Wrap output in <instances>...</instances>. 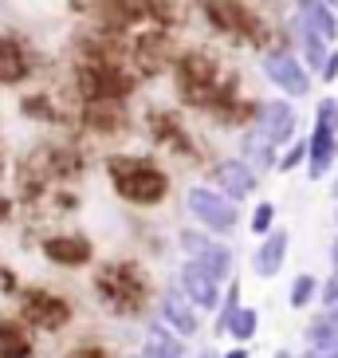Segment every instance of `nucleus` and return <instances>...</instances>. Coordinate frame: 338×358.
Wrapping results in <instances>:
<instances>
[{"label": "nucleus", "mask_w": 338, "mask_h": 358, "mask_svg": "<svg viewBox=\"0 0 338 358\" xmlns=\"http://www.w3.org/2000/svg\"><path fill=\"white\" fill-rule=\"evenodd\" d=\"M275 358H291V355H275Z\"/></svg>", "instance_id": "nucleus-31"}, {"label": "nucleus", "mask_w": 338, "mask_h": 358, "mask_svg": "<svg viewBox=\"0 0 338 358\" xmlns=\"http://www.w3.org/2000/svg\"><path fill=\"white\" fill-rule=\"evenodd\" d=\"M181 284H185V292H189V299L201 311H212V307L221 303V292H216V275L212 272H205L201 264L193 260V264H185V272H181Z\"/></svg>", "instance_id": "nucleus-6"}, {"label": "nucleus", "mask_w": 338, "mask_h": 358, "mask_svg": "<svg viewBox=\"0 0 338 358\" xmlns=\"http://www.w3.org/2000/svg\"><path fill=\"white\" fill-rule=\"evenodd\" d=\"M284 252H287V232H267L264 244H260V252H256V260H252L256 275L272 280V275L284 268Z\"/></svg>", "instance_id": "nucleus-13"}, {"label": "nucleus", "mask_w": 338, "mask_h": 358, "mask_svg": "<svg viewBox=\"0 0 338 358\" xmlns=\"http://www.w3.org/2000/svg\"><path fill=\"white\" fill-rule=\"evenodd\" d=\"M181 91H185V99H193V103H212L216 99V83H212V67L205 64V59H185V67H181Z\"/></svg>", "instance_id": "nucleus-8"}, {"label": "nucleus", "mask_w": 338, "mask_h": 358, "mask_svg": "<svg viewBox=\"0 0 338 358\" xmlns=\"http://www.w3.org/2000/svg\"><path fill=\"white\" fill-rule=\"evenodd\" d=\"M138 358H146V355H138Z\"/></svg>", "instance_id": "nucleus-34"}, {"label": "nucleus", "mask_w": 338, "mask_h": 358, "mask_svg": "<svg viewBox=\"0 0 338 358\" xmlns=\"http://www.w3.org/2000/svg\"><path fill=\"white\" fill-rule=\"evenodd\" d=\"M330 4H338V0H330Z\"/></svg>", "instance_id": "nucleus-33"}, {"label": "nucleus", "mask_w": 338, "mask_h": 358, "mask_svg": "<svg viewBox=\"0 0 338 358\" xmlns=\"http://www.w3.org/2000/svg\"><path fill=\"white\" fill-rule=\"evenodd\" d=\"M24 71H28L24 52L12 40H0V83H12V79H20Z\"/></svg>", "instance_id": "nucleus-17"}, {"label": "nucleus", "mask_w": 338, "mask_h": 358, "mask_svg": "<svg viewBox=\"0 0 338 358\" xmlns=\"http://www.w3.org/2000/svg\"><path fill=\"white\" fill-rule=\"evenodd\" d=\"M311 295H315V280H311V275H299L295 284H291V307L311 303Z\"/></svg>", "instance_id": "nucleus-21"}, {"label": "nucleus", "mask_w": 338, "mask_h": 358, "mask_svg": "<svg viewBox=\"0 0 338 358\" xmlns=\"http://www.w3.org/2000/svg\"><path fill=\"white\" fill-rule=\"evenodd\" d=\"M335 75H338V55H330L327 67H323V79H335Z\"/></svg>", "instance_id": "nucleus-26"}, {"label": "nucleus", "mask_w": 338, "mask_h": 358, "mask_svg": "<svg viewBox=\"0 0 338 358\" xmlns=\"http://www.w3.org/2000/svg\"><path fill=\"white\" fill-rule=\"evenodd\" d=\"M228 331H233L236 338H252L256 335V311L252 307H240L233 315V323H228Z\"/></svg>", "instance_id": "nucleus-20"}, {"label": "nucleus", "mask_w": 338, "mask_h": 358, "mask_svg": "<svg viewBox=\"0 0 338 358\" xmlns=\"http://www.w3.org/2000/svg\"><path fill=\"white\" fill-rule=\"evenodd\" d=\"M205 358H212V355H205Z\"/></svg>", "instance_id": "nucleus-35"}, {"label": "nucleus", "mask_w": 338, "mask_h": 358, "mask_svg": "<svg viewBox=\"0 0 338 358\" xmlns=\"http://www.w3.org/2000/svg\"><path fill=\"white\" fill-rule=\"evenodd\" d=\"M303 154H307V146H299V142H295V150H291V154L284 158V166H279V169H295L299 162H303Z\"/></svg>", "instance_id": "nucleus-25"}, {"label": "nucleus", "mask_w": 338, "mask_h": 358, "mask_svg": "<svg viewBox=\"0 0 338 358\" xmlns=\"http://www.w3.org/2000/svg\"><path fill=\"white\" fill-rule=\"evenodd\" d=\"M209 16L221 24V28H228V32H252V20H248L236 4H228V0H209Z\"/></svg>", "instance_id": "nucleus-16"}, {"label": "nucleus", "mask_w": 338, "mask_h": 358, "mask_svg": "<svg viewBox=\"0 0 338 358\" xmlns=\"http://www.w3.org/2000/svg\"><path fill=\"white\" fill-rule=\"evenodd\" d=\"M110 178H115V189L122 193L134 205H158L169 189V178L161 173L154 162H138V158H110Z\"/></svg>", "instance_id": "nucleus-1"}, {"label": "nucleus", "mask_w": 338, "mask_h": 358, "mask_svg": "<svg viewBox=\"0 0 338 358\" xmlns=\"http://www.w3.org/2000/svg\"><path fill=\"white\" fill-rule=\"evenodd\" d=\"M67 358H106V355H103V350H71Z\"/></svg>", "instance_id": "nucleus-27"}, {"label": "nucleus", "mask_w": 338, "mask_h": 358, "mask_svg": "<svg viewBox=\"0 0 338 358\" xmlns=\"http://www.w3.org/2000/svg\"><path fill=\"white\" fill-rule=\"evenodd\" d=\"M323 299H327L330 307H338V268H335V275L327 280V287H323Z\"/></svg>", "instance_id": "nucleus-24"}, {"label": "nucleus", "mask_w": 338, "mask_h": 358, "mask_svg": "<svg viewBox=\"0 0 338 358\" xmlns=\"http://www.w3.org/2000/svg\"><path fill=\"white\" fill-rule=\"evenodd\" d=\"M318 127H327V130L338 127V99H327V103L318 106Z\"/></svg>", "instance_id": "nucleus-23"}, {"label": "nucleus", "mask_w": 338, "mask_h": 358, "mask_svg": "<svg viewBox=\"0 0 338 358\" xmlns=\"http://www.w3.org/2000/svg\"><path fill=\"white\" fill-rule=\"evenodd\" d=\"M318 358H338V347H335V350H330V355H318Z\"/></svg>", "instance_id": "nucleus-29"}, {"label": "nucleus", "mask_w": 338, "mask_h": 358, "mask_svg": "<svg viewBox=\"0 0 338 358\" xmlns=\"http://www.w3.org/2000/svg\"><path fill=\"white\" fill-rule=\"evenodd\" d=\"M216 181H221V189L224 197H248V193L256 189V178H252V169L244 166V162H224V166H216Z\"/></svg>", "instance_id": "nucleus-12"}, {"label": "nucleus", "mask_w": 338, "mask_h": 358, "mask_svg": "<svg viewBox=\"0 0 338 358\" xmlns=\"http://www.w3.org/2000/svg\"><path fill=\"white\" fill-rule=\"evenodd\" d=\"M330 162H335V130L315 127V138H311V178H323Z\"/></svg>", "instance_id": "nucleus-15"}, {"label": "nucleus", "mask_w": 338, "mask_h": 358, "mask_svg": "<svg viewBox=\"0 0 338 358\" xmlns=\"http://www.w3.org/2000/svg\"><path fill=\"white\" fill-rule=\"evenodd\" d=\"M327 4L330 0H299V20L330 43L338 36V20H335V12H330Z\"/></svg>", "instance_id": "nucleus-11"}, {"label": "nucleus", "mask_w": 338, "mask_h": 358, "mask_svg": "<svg viewBox=\"0 0 338 358\" xmlns=\"http://www.w3.org/2000/svg\"><path fill=\"white\" fill-rule=\"evenodd\" d=\"M24 319L36 327H47V331H59L71 319V307L64 299H55L52 292H28L24 295Z\"/></svg>", "instance_id": "nucleus-5"}, {"label": "nucleus", "mask_w": 338, "mask_h": 358, "mask_svg": "<svg viewBox=\"0 0 338 358\" xmlns=\"http://www.w3.org/2000/svg\"><path fill=\"white\" fill-rule=\"evenodd\" d=\"M98 295L115 311H138L146 303V280L138 275L134 264H110L98 272Z\"/></svg>", "instance_id": "nucleus-2"}, {"label": "nucleus", "mask_w": 338, "mask_h": 358, "mask_svg": "<svg viewBox=\"0 0 338 358\" xmlns=\"http://www.w3.org/2000/svg\"><path fill=\"white\" fill-rule=\"evenodd\" d=\"M272 221H275V209L264 201V205H260V209L252 213V232H260V236H264V232L272 229Z\"/></svg>", "instance_id": "nucleus-22"}, {"label": "nucleus", "mask_w": 338, "mask_h": 358, "mask_svg": "<svg viewBox=\"0 0 338 358\" xmlns=\"http://www.w3.org/2000/svg\"><path fill=\"white\" fill-rule=\"evenodd\" d=\"M161 311H166L169 327H173L177 335H197V311L185 303V295H181V292H166V299H161Z\"/></svg>", "instance_id": "nucleus-14"}, {"label": "nucleus", "mask_w": 338, "mask_h": 358, "mask_svg": "<svg viewBox=\"0 0 338 358\" xmlns=\"http://www.w3.org/2000/svg\"><path fill=\"white\" fill-rule=\"evenodd\" d=\"M181 244H185V252L201 264L205 272L216 275V280H228V275H233V256H228V248H221L216 241H209V236L189 229V232H181Z\"/></svg>", "instance_id": "nucleus-4"}, {"label": "nucleus", "mask_w": 338, "mask_h": 358, "mask_svg": "<svg viewBox=\"0 0 338 358\" xmlns=\"http://www.w3.org/2000/svg\"><path fill=\"white\" fill-rule=\"evenodd\" d=\"M43 256L64 268H79V264L91 260V241L87 236H47L43 241Z\"/></svg>", "instance_id": "nucleus-10"}, {"label": "nucleus", "mask_w": 338, "mask_h": 358, "mask_svg": "<svg viewBox=\"0 0 338 358\" xmlns=\"http://www.w3.org/2000/svg\"><path fill=\"white\" fill-rule=\"evenodd\" d=\"M189 213L212 232H233V224H236L233 197H221L212 189H189Z\"/></svg>", "instance_id": "nucleus-3"}, {"label": "nucleus", "mask_w": 338, "mask_h": 358, "mask_svg": "<svg viewBox=\"0 0 338 358\" xmlns=\"http://www.w3.org/2000/svg\"><path fill=\"white\" fill-rule=\"evenodd\" d=\"M335 197H338V181H335Z\"/></svg>", "instance_id": "nucleus-32"}, {"label": "nucleus", "mask_w": 338, "mask_h": 358, "mask_svg": "<svg viewBox=\"0 0 338 358\" xmlns=\"http://www.w3.org/2000/svg\"><path fill=\"white\" fill-rule=\"evenodd\" d=\"M224 358H248V350H233V355H224Z\"/></svg>", "instance_id": "nucleus-28"}, {"label": "nucleus", "mask_w": 338, "mask_h": 358, "mask_svg": "<svg viewBox=\"0 0 338 358\" xmlns=\"http://www.w3.org/2000/svg\"><path fill=\"white\" fill-rule=\"evenodd\" d=\"M260 134H264L272 146L287 142V138L295 134V110L287 103H264V110H260Z\"/></svg>", "instance_id": "nucleus-9"}, {"label": "nucleus", "mask_w": 338, "mask_h": 358, "mask_svg": "<svg viewBox=\"0 0 338 358\" xmlns=\"http://www.w3.org/2000/svg\"><path fill=\"white\" fill-rule=\"evenodd\" d=\"M146 358H181V347L166 335V331H149V338H146Z\"/></svg>", "instance_id": "nucleus-19"}, {"label": "nucleus", "mask_w": 338, "mask_h": 358, "mask_svg": "<svg viewBox=\"0 0 338 358\" xmlns=\"http://www.w3.org/2000/svg\"><path fill=\"white\" fill-rule=\"evenodd\" d=\"M330 256H335V260H338V244H335V248H330Z\"/></svg>", "instance_id": "nucleus-30"}, {"label": "nucleus", "mask_w": 338, "mask_h": 358, "mask_svg": "<svg viewBox=\"0 0 338 358\" xmlns=\"http://www.w3.org/2000/svg\"><path fill=\"white\" fill-rule=\"evenodd\" d=\"M264 71L272 75V83H279L287 91V95H307V87H311V79H307V71L299 67L295 55H267Z\"/></svg>", "instance_id": "nucleus-7"}, {"label": "nucleus", "mask_w": 338, "mask_h": 358, "mask_svg": "<svg viewBox=\"0 0 338 358\" xmlns=\"http://www.w3.org/2000/svg\"><path fill=\"white\" fill-rule=\"evenodd\" d=\"M0 358H32V343L24 338L20 327L0 323Z\"/></svg>", "instance_id": "nucleus-18"}]
</instances>
